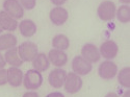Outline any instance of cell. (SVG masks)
I'll return each mask as SVG.
<instances>
[{
  "label": "cell",
  "mask_w": 130,
  "mask_h": 97,
  "mask_svg": "<svg viewBox=\"0 0 130 97\" xmlns=\"http://www.w3.org/2000/svg\"><path fill=\"white\" fill-rule=\"evenodd\" d=\"M22 84L24 85V87L27 90L36 91L43 84V75L41 72H39L35 69H30L24 74Z\"/></svg>",
  "instance_id": "1"
},
{
  "label": "cell",
  "mask_w": 130,
  "mask_h": 97,
  "mask_svg": "<svg viewBox=\"0 0 130 97\" xmlns=\"http://www.w3.org/2000/svg\"><path fill=\"white\" fill-rule=\"evenodd\" d=\"M18 53L20 59L23 62H32L34 59L37 57L39 53V49L37 44H35L34 42L26 41L23 42L19 47H18Z\"/></svg>",
  "instance_id": "2"
},
{
  "label": "cell",
  "mask_w": 130,
  "mask_h": 97,
  "mask_svg": "<svg viewBox=\"0 0 130 97\" xmlns=\"http://www.w3.org/2000/svg\"><path fill=\"white\" fill-rule=\"evenodd\" d=\"M117 12V6L115 2L110 0H105L102 1L98 8H97V15L102 21H110L116 17Z\"/></svg>",
  "instance_id": "3"
},
{
  "label": "cell",
  "mask_w": 130,
  "mask_h": 97,
  "mask_svg": "<svg viewBox=\"0 0 130 97\" xmlns=\"http://www.w3.org/2000/svg\"><path fill=\"white\" fill-rule=\"evenodd\" d=\"M82 82L81 76L74 72H70L67 73L62 87H64V91H67L69 94H76L82 88Z\"/></svg>",
  "instance_id": "4"
},
{
  "label": "cell",
  "mask_w": 130,
  "mask_h": 97,
  "mask_svg": "<svg viewBox=\"0 0 130 97\" xmlns=\"http://www.w3.org/2000/svg\"><path fill=\"white\" fill-rule=\"evenodd\" d=\"M72 70L74 73H76L79 76H84V75H88L92 69L93 66L92 64L89 63L88 61H85L81 56H77L72 60Z\"/></svg>",
  "instance_id": "5"
},
{
  "label": "cell",
  "mask_w": 130,
  "mask_h": 97,
  "mask_svg": "<svg viewBox=\"0 0 130 97\" xmlns=\"http://www.w3.org/2000/svg\"><path fill=\"white\" fill-rule=\"evenodd\" d=\"M118 52H119V46L112 40H107V41L103 42L99 48L100 57H102L108 61L115 59L118 54Z\"/></svg>",
  "instance_id": "6"
},
{
  "label": "cell",
  "mask_w": 130,
  "mask_h": 97,
  "mask_svg": "<svg viewBox=\"0 0 130 97\" xmlns=\"http://www.w3.org/2000/svg\"><path fill=\"white\" fill-rule=\"evenodd\" d=\"M3 10L16 20L24 16V9L18 0H5L3 2Z\"/></svg>",
  "instance_id": "7"
},
{
  "label": "cell",
  "mask_w": 130,
  "mask_h": 97,
  "mask_svg": "<svg viewBox=\"0 0 130 97\" xmlns=\"http://www.w3.org/2000/svg\"><path fill=\"white\" fill-rule=\"evenodd\" d=\"M49 18H50V21L54 25L60 26L67 22V20L69 18V13H68V10L62 6H55L50 10Z\"/></svg>",
  "instance_id": "8"
},
{
  "label": "cell",
  "mask_w": 130,
  "mask_h": 97,
  "mask_svg": "<svg viewBox=\"0 0 130 97\" xmlns=\"http://www.w3.org/2000/svg\"><path fill=\"white\" fill-rule=\"evenodd\" d=\"M81 57L91 64H95L101 59L98 47L92 43H86L83 45L81 48Z\"/></svg>",
  "instance_id": "9"
},
{
  "label": "cell",
  "mask_w": 130,
  "mask_h": 97,
  "mask_svg": "<svg viewBox=\"0 0 130 97\" xmlns=\"http://www.w3.org/2000/svg\"><path fill=\"white\" fill-rule=\"evenodd\" d=\"M98 73L99 76L103 79H111L118 73V66L113 62L105 60L99 66Z\"/></svg>",
  "instance_id": "10"
},
{
  "label": "cell",
  "mask_w": 130,
  "mask_h": 97,
  "mask_svg": "<svg viewBox=\"0 0 130 97\" xmlns=\"http://www.w3.org/2000/svg\"><path fill=\"white\" fill-rule=\"evenodd\" d=\"M66 76H67L66 70H63L62 68H55L50 72L48 76V81L51 87L55 89H59L63 86Z\"/></svg>",
  "instance_id": "11"
},
{
  "label": "cell",
  "mask_w": 130,
  "mask_h": 97,
  "mask_svg": "<svg viewBox=\"0 0 130 97\" xmlns=\"http://www.w3.org/2000/svg\"><path fill=\"white\" fill-rule=\"evenodd\" d=\"M47 57H48L50 64H52L53 66H55V68H61L68 62L67 53L62 50H58V49H51Z\"/></svg>",
  "instance_id": "12"
},
{
  "label": "cell",
  "mask_w": 130,
  "mask_h": 97,
  "mask_svg": "<svg viewBox=\"0 0 130 97\" xmlns=\"http://www.w3.org/2000/svg\"><path fill=\"white\" fill-rule=\"evenodd\" d=\"M7 84L12 87H20L23 82V72L19 67H9L6 70Z\"/></svg>",
  "instance_id": "13"
},
{
  "label": "cell",
  "mask_w": 130,
  "mask_h": 97,
  "mask_svg": "<svg viewBox=\"0 0 130 97\" xmlns=\"http://www.w3.org/2000/svg\"><path fill=\"white\" fill-rule=\"evenodd\" d=\"M0 25L3 30L6 31H15L18 27L17 20L14 19L12 16H9L4 10L0 12Z\"/></svg>",
  "instance_id": "14"
},
{
  "label": "cell",
  "mask_w": 130,
  "mask_h": 97,
  "mask_svg": "<svg viewBox=\"0 0 130 97\" xmlns=\"http://www.w3.org/2000/svg\"><path fill=\"white\" fill-rule=\"evenodd\" d=\"M19 29L21 35L25 38H31L37 32V25L32 20L25 19L19 23Z\"/></svg>",
  "instance_id": "15"
},
{
  "label": "cell",
  "mask_w": 130,
  "mask_h": 97,
  "mask_svg": "<svg viewBox=\"0 0 130 97\" xmlns=\"http://www.w3.org/2000/svg\"><path fill=\"white\" fill-rule=\"evenodd\" d=\"M4 60L7 64H9L12 67H20L23 64V61L20 59L18 53V47H13L10 49H7L4 53Z\"/></svg>",
  "instance_id": "16"
},
{
  "label": "cell",
  "mask_w": 130,
  "mask_h": 97,
  "mask_svg": "<svg viewBox=\"0 0 130 97\" xmlns=\"http://www.w3.org/2000/svg\"><path fill=\"white\" fill-rule=\"evenodd\" d=\"M32 65H34L35 70L42 73L48 70V68L50 67V62L45 53H38L37 57L32 61Z\"/></svg>",
  "instance_id": "17"
},
{
  "label": "cell",
  "mask_w": 130,
  "mask_h": 97,
  "mask_svg": "<svg viewBox=\"0 0 130 97\" xmlns=\"http://www.w3.org/2000/svg\"><path fill=\"white\" fill-rule=\"evenodd\" d=\"M52 46L54 49L64 51L70 47V40L66 35H62V34L56 35L52 39Z\"/></svg>",
  "instance_id": "18"
},
{
  "label": "cell",
  "mask_w": 130,
  "mask_h": 97,
  "mask_svg": "<svg viewBox=\"0 0 130 97\" xmlns=\"http://www.w3.org/2000/svg\"><path fill=\"white\" fill-rule=\"evenodd\" d=\"M17 45V38L13 34H4L0 36V51L10 49Z\"/></svg>",
  "instance_id": "19"
},
{
  "label": "cell",
  "mask_w": 130,
  "mask_h": 97,
  "mask_svg": "<svg viewBox=\"0 0 130 97\" xmlns=\"http://www.w3.org/2000/svg\"><path fill=\"white\" fill-rule=\"evenodd\" d=\"M116 17L120 22L126 24L130 21V6L128 4H123L117 9Z\"/></svg>",
  "instance_id": "20"
},
{
  "label": "cell",
  "mask_w": 130,
  "mask_h": 97,
  "mask_svg": "<svg viewBox=\"0 0 130 97\" xmlns=\"http://www.w3.org/2000/svg\"><path fill=\"white\" fill-rule=\"evenodd\" d=\"M118 81L123 88L129 89L130 87V68L124 67L118 73Z\"/></svg>",
  "instance_id": "21"
},
{
  "label": "cell",
  "mask_w": 130,
  "mask_h": 97,
  "mask_svg": "<svg viewBox=\"0 0 130 97\" xmlns=\"http://www.w3.org/2000/svg\"><path fill=\"white\" fill-rule=\"evenodd\" d=\"M18 1L20 2L23 9H27V10L34 9L37 4V0H18Z\"/></svg>",
  "instance_id": "22"
},
{
  "label": "cell",
  "mask_w": 130,
  "mask_h": 97,
  "mask_svg": "<svg viewBox=\"0 0 130 97\" xmlns=\"http://www.w3.org/2000/svg\"><path fill=\"white\" fill-rule=\"evenodd\" d=\"M7 84V76H6V69L0 68V86H4Z\"/></svg>",
  "instance_id": "23"
},
{
  "label": "cell",
  "mask_w": 130,
  "mask_h": 97,
  "mask_svg": "<svg viewBox=\"0 0 130 97\" xmlns=\"http://www.w3.org/2000/svg\"><path fill=\"white\" fill-rule=\"evenodd\" d=\"M22 97H40V96H39V94H38L37 92H35V91H28V92L24 93Z\"/></svg>",
  "instance_id": "24"
},
{
  "label": "cell",
  "mask_w": 130,
  "mask_h": 97,
  "mask_svg": "<svg viewBox=\"0 0 130 97\" xmlns=\"http://www.w3.org/2000/svg\"><path fill=\"white\" fill-rule=\"evenodd\" d=\"M50 1L55 6H61L62 4H64L67 2V0H50Z\"/></svg>",
  "instance_id": "25"
},
{
  "label": "cell",
  "mask_w": 130,
  "mask_h": 97,
  "mask_svg": "<svg viewBox=\"0 0 130 97\" xmlns=\"http://www.w3.org/2000/svg\"><path fill=\"white\" fill-rule=\"evenodd\" d=\"M46 97H64V96H63V94L60 93V92H52V93L48 94Z\"/></svg>",
  "instance_id": "26"
},
{
  "label": "cell",
  "mask_w": 130,
  "mask_h": 97,
  "mask_svg": "<svg viewBox=\"0 0 130 97\" xmlns=\"http://www.w3.org/2000/svg\"><path fill=\"white\" fill-rule=\"evenodd\" d=\"M6 65V62L4 60V57L1 54V52H0V68H4Z\"/></svg>",
  "instance_id": "27"
},
{
  "label": "cell",
  "mask_w": 130,
  "mask_h": 97,
  "mask_svg": "<svg viewBox=\"0 0 130 97\" xmlns=\"http://www.w3.org/2000/svg\"><path fill=\"white\" fill-rule=\"evenodd\" d=\"M104 97H120L117 93H115V92H109V93H107Z\"/></svg>",
  "instance_id": "28"
},
{
  "label": "cell",
  "mask_w": 130,
  "mask_h": 97,
  "mask_svg": "<svg viewBox=\"0 0 130 97\" xmlns=\"http://www.w3.org/2000/svg\"><path fill=\"white\" fill-rule=\"evenodd\" d=\"M120 2H122L123 4H129L130 3V0H120Z\"/></svg>",
  "instance_id": "29"
},
{
  "label": "cell",
  "mask_w": 130,
  "mask_h": 97,
  "mask_svg": "<svg viewBox=\"0 0 130 97\" xmlns=\"http://www.w3.org/2000/svg\"><path fill=\"white\" fill-rule=\"evenodd\" d=\"M129 95H130V93H129V91H126V92L124 93V95H123V97H129Z\"/></svg>",
  "instance_id": "30"
},
{
  "label": "cell",
  "mask_w": 130,
  "mask_h": 97,
  "mask_svg": "<svg viewBox=\"0 0 130 97\" xmlns=\"http://www.w3.org/2000/svg\"><path fill=\"white\" fill-rule=\"evenodd\" d=\"M1 32H3V29H2V27H1V25H0V34H1Z\"/></svg>",
  "instance_id": "31"
}]
</instances>
